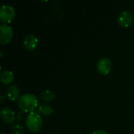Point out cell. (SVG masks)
Wrapping results in <instances>:
<instances>
[{
    "label": "cell",
    "instance_id": "18",
    "mask_svg": "<svg viewBox=\"0 0 134 134\" xmlns=\"http://www.w3.org/2000/svg\"><path fill=\"white\" fill-rule=\"evenodd\" d=\"M51 134H56V133H51Z\"/></svg>",
    "mask_w": 134,
    "mask_h": 134
},
{
    "label": "cell",
    "instance_id": "11",
    "mask_svg": "<svg viewBox=\"0 0 134 134\" xmlns=\"http://www.w3.org/2000/svg\"><path fill=\"white\" fill-rule=\"evenodd\" d=\"M54 110L53 108L49 105V104H42L38 107V112L42 115H45V116H48V115H50L53 113Z\"/></svg>",
    "mask_w": 134,
    "mask_h": 134
},
{
    "label": "cell",
    "instance_id": "3",
    "mask_svg": "<svg viewBox=\"0 0 134 134\" xmlns=\"http://www.w3.org/2000/svg\"><path fill=\"white\" fill-rule=\"evenodd\" d=\"M13 36V30L11 26L3 24L0 26V43L5 45L9 43Z\"/></svg>",
    "mask_w": 134,
    "mask_h": 134
},
{
    "label": "cell",
    "instance_id": "13",
    "mask_svg": "<svg viewBox=\"0 0 134 134\" xmlns=\"http://www.w3.org/2000/svg\"><path fill=\"white\" fill-rule=\"evenodd\" d=\"M11 134H24V128L19 124H16L11 128Z\"/></svg>",
    "mask_w": 134,
    "mask_h": 134
},
{
    "label": "cell",
    "instance_id": "10",
    "mask_svg": "<svg viewBox=\"0 0 134 134\" xmlns=\"http://www.w3.org/2000/svg\"><path fill=\"white\" fill-rule=\"evenodd\" d=\"M14 79L13 73L10 71H4L1 74V82L4 84H9Z\"/></svg>",
    "mask_w": 134,
    "mask_h": 134
},
{
    "label": "cell",
    "instance_id": "12",
    "mask_svg": "<svg viewBox=\"0 0 134 134\" xmlns=\"http://www.w3.org/2000/svg\"><path fill=\"white\" fill-rule=\"evenodd\" d=\"M40 97L43 101L49 102V101L53 100L56 97V94H55L54 92H53L50 90H44L43 92L41 93Z\"/></svg>",
    "mask_w": 134,
    "mask_h": 134
},
{
    "label": "cell",
    "instance_id": "19",
    "mask_svg": "<svg viewBox=\"0 0 134 134\" xmlns=\"http://www.w3.org/2000/svg\"><path fill=\"white\" fill-rule=\"evenodd\" d=\"M82 134H83V133H82Z\"/></svg>",
    "mask_w": 134,
    "mask_h": 134
},
{
    "label": "cell",
    "instance_id": "7",
    "mask_svg": "<svg viewBox=\"0 0 134 134\" xmlns=\"http://www.w3.org/2000/svg\"><path fill=\"white\" fill-rule=\"evenodd\" d=\"M1 119L6 124H11L15 121V113L13 110L7 107H4L1 110Z\"/></svg>",
    "mask_w": 134,
    "mask_h": 134
},
{
    "label": "cell",
    "instance_id": "4",
    "mask_svg": "<svg viewBox=\"0 0 134 134\" xmlns=\"http://www.w3.org/2000/svg\"><path fill=\"white\" fill-rule=\"evenodd\" d=\"M15 14L16 12L13 6L3 5L0 10V20L4 23H9L14 19Z\"/></svg>",
    "mask_w": 134,
    "mask_h": 134
},
{
    "label": "cell",
    "instance_id": "17",
    "mask_svg": "<svg viewBox=\"0 0 134 134\" xmlns=\"http://www.w3.org/2000/svg\"><path fill=\"white\" fill-rule=\"evenodd\" d=\"M1 134H6V133H2Z\"/></svg>",
    "mask_w": 134,
    "mask_h": 134
},
{
    "label": "cell",
    "instance_id": "5",
    "mask_svg": "<svg viewBox=\"0 0 134 134\" xmlns=\"http://www.w3.org/2000/svg\"><path fill=\"white\" fill-rule=\"evenodd\" d=\"M97 69L102 75H108L112 69V62L108 57H102L97 62Z\"/></svg>",
    "mask_w": 134,
    "mask_h": 134
},
{
    "label": "cell",
    "instance_id": "16",
    "mask_svg": "<svg viewBox=\"0 0 134 134\" xmlns=\"http://www.w3.org/2000/svg\"><path fill=\"white\" fill-rule=\"evenodd\" d=\"M1 103H2L4 101V95L3 94H1Z\"/></svg>",
    "mask_w": 134,
    "mask_h": 134
},
{
    "label": "cell",
    "instance_id": "6",
    "mask_svg": "<svg viewBox=\"0 0 134 134\" xmlns=\"http://www.w3.org/2000/svg\"><path fill=\"white\" fill-rule=\"evenodd\" d=\"M133 21L132 13L128 10H124L120 13L118 16V23L121 27H129Z\"/></svg>",
    "mask_w": 134,
    "mask_h": 134
},
{
    "label": "cell",
    "instance_id": "9",
    "mask_svg": "<svg viewBox=\"0 0 134 134\" xmlns=\"http://www.w3.org/2000/svg\"><path fill=\"white\" fill-rule=\"evenodd\" d=\"M6 94H7V97L9 100H16L19 98L20 96V90L17 88V86L12 85L10 86L7 90H6Z\"/></svg>",
    "mask_w": 134,
    "mask_h": 134
},
{
    "label": "cell",
    "instance_id": "8",
    "mask_svg": "<svg viewBox=\"0 0 134 134\" xmlns=\"http://www.w3.org/2000/svg\"><path fill=\"white\" fill-rule=\"evenodd\" d=\"M38 45V40L35 35H28L24 38V46L27 50H29V51L35 50L37 48Z\"/></svg>",
    "mask_w": 134,
    "mask_h": 134
},
{
    "label": "cell",
    "instance_id": "1",
    "mask_svg": "<svg viewBox=\"0 0 134 134\" xmlns=\"http://www.w3.org/2000/svg\"><path fill=\"white\" fill-rule=\"evenodd\" d=\"M38 101L35 95L32 93L23 94L18 100V106L22 111L32 112L38 107Z\"/></svg>",
    "mask_w": 134,
    "mask_h": 134
},
{
    "label": "cell",
    "instance_id": "14",
    "mask_svg": "<svg viewBox=\"0 0 134 134\" xmlns=\"http://www.w3.org/2000/svg\"><path fill=\"white\" fill-rule=\"evenodd\" d=\"M24 111H18L17 114H16V120L20 122L24 119Z\"/></svg>",
    "mask_w": 134,
    "mask_h": 134
},
{
    "label": "cell",
    "instance_id": "15",
    "mask_svg": "<svg viewBox=\"0 0 134 134\" xmlns=\"http://www.w3.org/2000/svg\"><path fill=\"white\" fill-rule=\"evenodd\" d=\"M91 134H108L107 132H105L104 130H96V131H93Z\"/></svg>",
    "mask_w": 134,
    "mask_h": 134
},
{
    "label": "cell",
    "instance_id": "2",
    "mask_svg": "<svg viewBox=\"0 0 134 134\" xmlns=\"http://www.w3.org/2000/svg\"><path fill=\"white\" fill-rule=\"evenodd\" d=\"M26 126L31 132H38L42 126V116L38 112H30L26 118Z\"/></svg>",
    "mask_w": 134,
    "mask_h": 134
}]
</instances>
